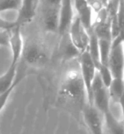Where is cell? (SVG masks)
I'll return each instance as SVG.
<instances>
[{
    "mask_svg": "<svg viewBox=\"0 0 124 134\" xmlns=\"http://www.w3.org/2000/svg\"><path fill=\"white\" fill-rule=\"evenodd\" d=\"M89 34H90V41H89V45H88L87 51L90 53L91 59L93 60L94 63L96 64V67L98 68V66L100 64V60H99V49H98V37L93 33V31L91 30V29H90Z\"/></svg>",
    "mask_w": 124,
    "mask_h": 134,
    "instance_id": "17",
    "label": "cell"
},
{
    "mask_svg": "<svg viewBox=\"0 0 124 134\" xmlns=\"http://www.w3.org/2000/svg\"><path fill=\"white\" fill-rule=\"evenodd\" d=\"M82 117L85 126L91 134L103 133V115L93 105L86 104L82 110Z\"/></svg>",
    "mask_w": 124,
    "mask_h": 134,
    "instance_id": "4",
    "label": "cell"
},
{
    "mask_svg": "<svg viewBox=\"0 0 124 134\" xmlns=\"http://www.w3.org/2000/svg\"><path fill=\"white\" fill-rule=\"evenodd\" d=\"M97 71H98L101 79H102L104 85L108 87L111 81L113 80V75L111 73V70L108 68V66L99 64L98 68H97Z\"/></svg>",
    "mask_w": 124,
    "mask_h": 134,
    "instance_id": "20",
    "label": "cell"
},
{
    "mask_svg": "<svg viewBox=\"0 0 124 134\" xmlns=\"http://www.w3.org/2000/svg\"><path fill=\"white\" fill-rule=\"evenodd\" d=\"M74 7L73 0H62L58 13V33L60 36L68 32L72 22L74 19Z\"/></svg>",
    "mask_w": 124,
    "mask_h": 134,
    "instance_id": "8",
    "label": "cell"
},
{
    "mask_svg": "<svg viewBox=\"0 0 124 134\" xmlns=\"http://www.w3.org/2000/svg\"><path fill=\"white\" fill-rule=\"evenodd\" d=\"M109 95L111 100L114 103H119L120 99L124 92V79L123 78H113L108 86Z\"/></svg>",
    "mask_w": 124,
    "mask_h": 134,
    "instance_id": "15",
    "label": "cell"
},
{
    "mask_svg": "<svg viewBox=\"0 0 124 134\" xmlns=\"http://www.w3.org/2000/svg\"><path fill=\"white\" fill-rule=\"evenodd\" d=\"M40 0H22L18 10V16L14 20L17 26L22 27L30 23L37 14Z\"/></svg>",
    "mask_w": 124,
    "mask_h": 134,
    "instance_id": "9",
    "label": "cell"
},
{
    "mask_svg": "<svg viewBox=\"0 0 124 134\" xmlns=\"http://www.w3.org/2000/svg\"><path fill=\"white\" fill-rule=\"evenodd\" d=\"M74 11H76V16L81 20L87 30H90L93 24V10L88 3L87 0H73Z\"/></svg>",
    "mask_w": 124,
    "mask_h": 134,
    "instance_id": "11",
    "label": "cell"
},
{
    "mask_svg": "<svg viewBox=\"0 0 124 134\" xmlns=\"http://www.w3.org/2000/svg\"><path fill=\"white\" fill-rule=\"evenodd\" d=\"M79 65H80V74L82 76L83 85L87 94V102L90 105H92V92L91 86L94 77L97 73V67L91 59L90 53L86 50L80 54L78 57Z\"/></svg>",
    "mask_w": 124,
    "mask_h": 134,
    "instance_id": "3",
    "label": "cell"
},
{
    "mask_svg": "<svg viewBox=\"0 0 124 134\" xmlns=\"http://www.w3.org/2000/svg\"><path fill=\"white\" fill-rule=\"evenodd\" d=\"M18 66L19 63L11 64L5 73L0 76V94L10 89L16 82Z\"/></svg>",
    "mask_w": 124,
    "mask_h": 134,
    "instance_id": "14",
    "label": "cell"
},
{
    "mask_svg": "<svg viewBox=\"0 0 124 134\" xmlns=\"http://www.w3.org/2000/svg\"><path fill=\"white\" fill-rule=\"evenodd\" d=\"M123 79H124V72H123Z\"/></svg>",
    "mask_w": 124,
    "mask_h": 134,
    "instance_id": "28",
    "label": "cell"
},
{
    "mask_svg": "<svg viewBox=\"0 0 124 134\" xmlns=\"http://www.w3.org/2000/svg\"><path fill=\"white\" fill-rule=\"evenodd\" d=\"M122 44H123V50H124V42L122 43Z\"/></svg>",
    "mask_w": 124,
    "mask_h": 134,
    "instance_id": "27",
    "label": "cell"
},
{
    "mask_svg": "<svg viewBox=\"0 0 124 134\" xmlns=\"http://www.w3.org/2000/svg\"><path fill=\"white\" fill-rule=\"evenodd\" d=\"M42 22L47 32H58L60 8L43 6Z\"/></svg>",
    "mask_w": 124,
    "mask_h": 134,
    "instance_id": "12",
    "label": "cell"
},
{
    "mask_svg": "<svg viewBox=\"0 0 124 134\" xmlns=\"http://www.w3.org/2000/svg\"><path fill=\"white\" fill-rule=\"evenodd\" d=\"M22 0H0V13L11 10H19Z\"/></svg>",
    "mask_w": 124,
    "mask_h": 134,
    "instance_id": "21",
    "label": "cell"
},
{
    "mask_svg": "<svg viewBox=\"0 0 124 134\" xmlns=\"http://www.w3.org/2000/svg\"><path fill=\"white\" fill-rule=\"evenodd\" d=\"M68 35L74 46L77 48L80 53L85 52L88 48L90 41L89 31L83 27L81 20L77 16L74 17L68 30Z\"/></svg>",
    "mask_w": 124,
    "mask_h": 134,
    "instance_id": "5",
    "label": "cell"
},
{
    "mask_svg": "<svg viewBox=\"0 0 124 134\" xmlns=\"http://www.w3.org/2000/svg\"><path fill=\"white\" fill-rule=\"evenodd\" d=\"M108 1H109V0H103V2L105 3V5H107V2H108Z\"/></svg>",
    "mask_w": 124,
    "mask_h": 134,
    "instance_id": "26",
    "label": "cell"
},
{
    "mask_svg": "<svg viewBox=\"0 0 124 134\" xmlns=\"http://www.w3.org/2000/svg\"><path fill=\"white\" fill-rule=\"evenodd\" d=\"M98 49L100 64L107 66L110 53L112 50V40L98 39Z\"/></svg>",
    "mask_w": 124,
    "mask_h": 134,
    "instance_id": "18",
    "label": "cell"
},
{
    "mask_svg": "<svg viewBox=\"0 0 124 134\" xmlns=\"http://www.w3.org/2000/svg\"><path fill=\"white\" fill-rule=\"evenodd\" d=\"M60 99L63 103L82 115V110L87 102V94L80 72L71 71L67 75L60 89Z\"/></svg>",
    "mask_w": 124,
    "mask_h": 134,
    "instance_id": "1",
    "label": "cell"
},
{
    "mask_svg": "<svg viewBox=\"0 0 124 134\" xmlns=\"http://www.w3.org/2000/svg\"><path fill=\"white\" fill-rule=\"evenodd\" d=\"M26 76H27L26 72H21V74H18V72H17L16 82L14 83V85H13L9 90L6 91V92H3V93L0 94V113H1V111L3 110V108L5 107L9 98H10L11 94H12V92H13V90H14L15 87H16V86L19 85L22 80H23Z\"/></svg>",
    "mask_w": 124,
    "mask_h": 134,
    "instance_id": "19",
    "label": "cell"
},
{
    "mask_svg": "<svg viewBox=\"0 0 124 134\" xmlns=\"http://www.w3.org/2000/svg\"><path fill=\"white\" fill-rule=\"evenodd\" d=\"M9 39H10V30L0 29V45L9 46Z\"/></svg>",
    "mask_w": 124,
    "mask_h": 134,
    "instance_id": "22",
    "label": "cell"
},
{
    "mask_svg": "<svg viewBox=\"0 0 124 134\" xmlns=\"http://www.w3.org/2000/svg\"><path fill=\"white\" fill-rule=\"evenodd\" d=\"M108 68L111 70L113 78H123L124 72V50L123 44L112 45L108 60Z\"/></svg>",
    "mask_w": 124,
    "mask_h": 134,
    "instance_id": "7",
    "label": "cell"
},
{
    "mask_svg": "<svg viewBox=\"0 0 124 134\" xmlns=\"http://www.w3.org/2000/svg\"><path fill=\"white\" fill-rule=\"evenodd\" d=\"M21 60L31 66L43 65L47 61V55L41 44L37 42H30L27 45L24 44Z\"/></svg>",
    "mask_w": 124,
    "mask_h": 134,
    "instance_id": "6",
    "label": "cell"
},
{
    "mask_svg": "<svg viewBox=\"0 0 124 134\" xmlns=\"http://www.w3.org/2000/svg\"><path fill=\"white\" fill-rule=\"evenodd\" d=\"M91 92L92 105L98 110L100 111L104 116L111 111V108H110L111 99H110L108 87L104 85L98 71H97L96 76L94 77L93 82H92Z\"/></svg>",
    "mask_w": 124,
    "mask_h": 134,
    "instance_id": "2",
    "label": "cell"
},
{
    "mask_svg": "<svg viewBox=\"0 0 124 134\" xmlns=\"http://www.w3.org/2000/svg\"><path fill=\"white\" fill-rule=\"evenodd\" d=\"M62 37V40H61V44H60V54H61L62 58L66 60H72V59H74L76 57H79L80 56V51L76 48L74 45V44L72 43V41L70 39V37L68 35V32L64 34Z\"/></svg>",
    "mask_w": 124,
    "mask_h": 134,
    "instance_id": "13",
    "label": "cell"
},
{
    "mask_svg": "<svg viewBox=\"0 0 124 134\" xmlns=\"http://www.w3.org/2000/svg\"><path fill=\"white\" fill-rule=\"evenodd\" d=\"M119 105L121 107V114H122V122L124 124V92L122 94V96L120 99V101H119Z\"/></svg>",
    "mask_w": 124,
    "mask_h": 134,
    "instance_id": "25",
    "label": "cell"
},
{
    "mask_svg": "<svg viewBox=\"0 0 124 134\" xmlns=\"http://www.w3.org/2000/svg\"><path fill=\"white\" fill-rule=\"evenodd\" d=\"M17 26L15 21H10V20H4L1 16H0V29H7L10 30L13 28Z\"/></svg>",
    "mask_w": 124,
    "mask_h": 134,
    "instance_id": "23",
    "label": "cell"
},
{
    "mask_svg": "<svg viewBox=\"0 0 124 134\" xmlns=\"http://www.w3.org/2000/svg\"><path fill=\"white\" fill-rule=\"evenodd\" d=\"M62 0H42L43 6H49V7L60 8Z\"/></svg>",
    "mask_w": 124,
    "mask_h": 134,
    "instance_id": "24",
    "label": "cell"
},
{
    "mask_svg": "<svg viewBox=\"0 0 124 134\" xmlns=\"http://www.w3.org/2000/svg\"><path fill=\"white\" fill-rule=\"evenodd\" d=\"M21 27L15 26L10 29V39H9V47L12 51V62L11 64L20 63L24 49V42L22 38Z\"/></svg>",
    "mask_w": 124,
    "mask_h": 134,
    "instance_id": "10",
    "label": "cell"
},
{
    "mask_svg": "<svg viewBox=\"0 0 124 134\" xmlns=\"http://www.w3.org/2000/svg\"><path fill=\"white\" fill-rule=\"evenodd\" d=\"M107 126L110 134H124V124L122 121H119L110 111L105 115H104Z\"/></svg>",
    "mask_w": 124,
    "mask_h": 134,
    "instance_id": "16",
    "label": "cell"
}]
</instances>
